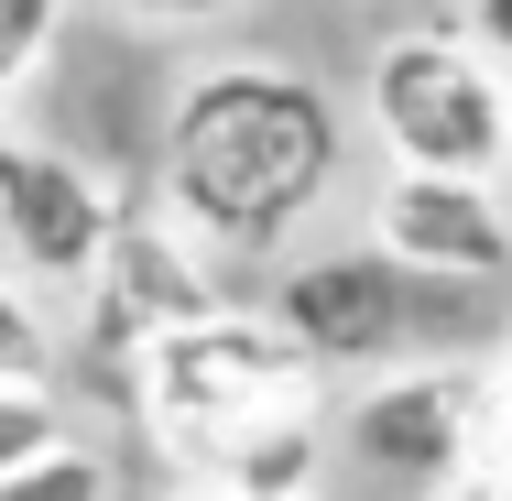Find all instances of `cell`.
Masks as SVG:
<instances>
[{
  "instance_id": "obj_1",
  "label": "cell",
  "mask_w": 512,
  "mask_h": 501,
  "mask_svg": "<svg viewBox=\"0 0 512 501\" xmlns=\"http://www.w3.org/2000/svg\"><path fill=\"white\" fill-rule=\"evenodd\" d=\"M338 99L306 66H197L164 109V218L218 251H273L338 186Z\"/></svg>"
},
{
  "instance_id": "obj_2",
  "label": "cell",
  "mask_w": 512,
  "mask_h": 501,
  "mask_svg": "<svg viewBox=\"0 0 512 501\" xmlns=\"http://www.w3.org/2000/svg\"><path fill=\"white\" fill-rule=\"evenodd\" d=\"M316 382H327V371H316V360L273 327V316H262V305H218V316H197V327H175L164 349H142L131 403H142L153 447H164V458L207 491V469H218L251 425L327 414Z\"/></svg>"
},
{
  "instance_id": "obj_3",
  "label": "cell",
  "mask_w": 512,
  "mask_h": 501,
  "mask_svg": "<svg viewBox=\"0 0 512 501\" xmlns=\"http://www.w3.org/2000/svg\"><path fill=\"white\" fill-rule=\"evenodd\" d=\"M371 131L393 175L502 186L512 175V77L469 33H393L371 55Z\"/></svg>"
},
{
  "instance_id": "obj_4",
  "label": "cell",
  "mask_w": 512,
  "mask_h": 501,
  "mask_svg": "<svg viewBox=\"0 0 512 501\" xmlns=\"http://www.w3.org/2000/svg\"><path fill=\"white\" fill-rule=\"evenodd\" d=\"M458 284H425V273H404V262H382V251H316V262H295L284 284H273V327L306 349L316 371H371V360H393V371H414V349L458 316Z\"/></svg>"
},
{
  "instance_id": "obj_5",
  "label": "cell",
  "mask_w": 512,
  "mask_h": 501,
  "mask_svg": "<svg viewBox=\"0 0 512 501\" xmlns=\"http://www.w3.org/2000/svg\"><path fill=\"white\" fill-rule=\"evenodd\" d=\"M480 425H491V403H480V382L458 360H414V371H382L371 393L349 403L338 447L371 480H393V491L425 501V491H447V480L480 469Z\"/></svg>"
},
{
  "instance_id": "obj_6",
  "label": "cell",
  "mask_w": 512,
  "mask_h": 501,
  "mask_svg": "<svg viewBox=\"0 0 512 501\" xmlns=\"http://www.w3.org/2000/svg\"><path fill=\"white\" fill-rule=\"evenodd\" d=\"M77 295H88V349H99L120 382L142 371V349H164L175 327L218 316V284H207L197 240H186L175 218H120L109 251H99V273H88Z\"/></svg>"
},
{
  "instance_id": "obj_7",
  "label": "cell",
  "mask_w": 512,
  "mask_h": 501,
  "mask_svg": "<svg viewBox=\"0 0 512 501\" xmlns=\"http://www.w3.org/2000/svg\"><path fill=\"white\" fill-rule=\"evenodd\" d=\"M120 229V197L66 153V142H33V131H0V251L33 273V284H88Z\"/></svg>"
},
{
  "instance_id": "obj_8",
  "label": "cell",
  "mask_w": 512,
  "mask_h": 501,
  "mask_svg": "<svg viewBox=\"0 0 512 501\" xmlns=\"http://www.w3.org/2000/svg\"><path fill=\"white\" fill-rule=\"evenodd\" d=\"M371 251L425 284H512V197L502 186H447V175H382L371 197Z\"/></svg>"
},
{
  "instance_id": "obj_9",
  "label": "cell",
  "mask_w": 512,
  "mask_h": 501,
  "mask_svg": "<svg viewBox=\"0 0 512 501\" xmlns=\"http://www.w3.org/2000/svg\"><path fill=\"white\" fill-rule=\"evenodd\" d=\"M0 501H109V458L66 436V447H44L33 469H11V480H0Z\"/></svg>"
},
{
  "instance_id": "obj_10",
  "label": "cell",
  "mask_w": 512,
  "mask_h": 501,
  "mask_svg": "<svg viewBox=\"0 0 512 501\" xmlns=\"http://www.w3.org/2000/svg\"><path fill=\"white\" fill-rule=\"evenodd\" d=\"M44 447H66V403L44 393V382H0V480L33 469Z\"/></svg>"
},
{
  "instance_id": "obj_11",
  "label": "cell",
  "mask_w": 512,
  "mask_h": 501,
  "mask_svg": "<svg viewBox=\"0 0 512 501\" xmlns=\"http://www.w3.org/2000/svg\"><path fill=\"white\" fill-rule=\"evenodd\" d=\"M0 382H55V327L33 316L11 273H0Z\"/></svg>"
},
{
  "instance_id": "obj_12",
  "label": "cell",
  "mask_w": 512,
  "mask_h": 501,
  "mask_svg": "<svg viewBox=\"0 0 512 501\" xmlns=\"http://www.w3.org/2000/svg\"><path fill=\"white\" fill-rule=\"evenodd\" d=\"M77 0H0V66L11 77H33L44 55H55V22H66Z\"/></svg>"
},
{
  "instance_id": "obj_13",
  "label": "cell",
  "mask_w": 512,
  "mask_h": 501,
  "mask_svg": "<svg viewBox=\"0 0 512 501\" xmlns=\"http://www.w3.org/2000/svg\"><path fill=\"white\" fill-rule=\"evenodd\" d=\"M109 22H218V11H240V0H88Z\"/></svg>"
},
{
  "instance_id": "obj_14",
  "label": "cell",
  "mask_w": 512,
  "mask_h": 501,
  "mask_svg": "<svg viewBox=\"0 0 512 501\" xmlns=\"http://www.w3.org/2000/svg\"><path fill=\"white\" fill-rule=\"evenodd\" d=\"M458 22H469V44L491 66H512V0H458Z\"/></svg>"
},
{
  "instance_id": "obj_15",
  "label": "cell",
  "mask_w": 512,
  "mask_h": 501,
  "mask_svg": "<svg viewBox=\"0 0 512 501\" xmlns=\"http://www.w3.org/2000/svg\"><path fill=\"white\" fill-rule=\"evenodd\" d=\"M425 501H491V469H469V480H447V491H425Z\"/></svg>"
},
{
  "instance_id": "obj_16",
  "label": "cell",
  "mask_w": 512,
  "mask_h": 501,
  "mask_svg": "<svg viewBox=\"0 0 512 501\" xmlns=\"http://www.w3.org/2000/svg\"><path fill=\"white\" fill-rule=\"evenodd\" d=\"M491 501H512V447H502V458H491Z\"/></svg>"
},
{
  "instance_id": "obj_17",
  "label": "cell",
  "mask_w": 512,
  "mask_h": 501,
  "mask_svg": "<svg viewBox=\"0 0 512 501\" xmlns=\"http://www.w3.org/2000/svg\"><path fill=\"white\" fill-rule=\"evenodd\" d=\"M11 99H22V77H11V66H0V131H11Z\"/></svg>"
},
{
  "instance_id": "obj_18",
  "label": "cell",
  "mask_w": 512,
  "mask_h": 501,
  "mask_svg": "<svg viewBox=\"0 0 512 501\" xmlns=\"http://www.w3.org/2000/svg\"><path fill=\"white\" fill-rule=\"evenodd\" d=\"M153 501H218V491H197V480H175V491H153Z\"/></svg>"
}]
</instances>
